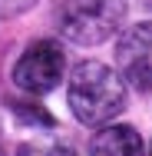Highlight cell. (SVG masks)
<instances>
[{"label": "cell", "instance_id": "1", "mask_svg": "<svg viewBox=\"0 0 152 156\" xmlns=\"http://www.w3.org/2000/svg\"><path fill=\"white\" fill-rule=\"evenodd\" d=\"M126 80L99 60L76 63L66 83V103L83 126L113 123L126 110Z\"/></svg>", "mask_w": 152, "mask_h": 156}, {"label": "cell", "instance_id": "2", "mask_svg": "<svg viewBox=\"0 0 152 156\" xmlns=\"http://www.w3.org/2000/svg\"><path fill=\"white\" fill-rule=\"evenodd\" d=\"M126 20V0H56L53 23L79 47H96L109 40Z\"/></svg>", "mask_w": 152, "mask_h": 156}, {"label": "cell", "instance_id": "3", "mask_svg": "<svg viewBox=\"0 0 152 156\" xmlns=\"http://www.w3.org/2000/svg\"><path fill=\"white\" fill-rule=\"evenodd\" d=\"M13 83L23 90V93L43 96L50 90H56L66 76V53L56 40H33L27 43V50L17 57L13 63Z\"/></svg>", "mask_w": 152, "mask_h": 156}, {"label": "cell", "instance_id": "4", "mask_svg": "<svg viewBox=\"0 0 152 156\" xmlns=\"http://www.w3.org/2000/svg\"><path fill=\"white\" fill-rule=\"evenodd\" d=\"M116 70L126 87L152 93V20H139L122 30L116 40Z\"/></svg>", "mask_w": 152, "mask_h": 156}, {"label": "cell", "instance_id": "5", "mask_svg": "<svg viewBox=\"0 0 152 156\" xmlns=\"http://www.w3.org/2000/svg\"><path fill=\"white\" fill-rule=\"evenodd\" d=\"M90 156H146V143L132 126L103 123V129L90 140Z\"/></svg>", "mask_w": 152, "mask_h": 156}, {"label": "cell", "instance_id": "6", "mask_svg": "<svg viewBox=\"0 0 152 156\" xmlns=\"http://www.w3.org/2000/svg\"><path fill=\"white\" fill-rule=\"evenodd\" d=\"M10 110H13V116L20 120V123L27 126H53L56 120L40 106V103H33V100H10Z\"/></svg>", "mask_w": 152, "mask_h": 156}, {"label": "cell", "instance_id": "7", "mask_svg": "<svg viewBox=\"0 0 152 156\" xmlns=\"http://www.w3.org/2000/svg\"><path fill=\"white\" fill-rule=\"evenodd\" d=\"M17 156H76V153L63 143H53V140H33V143H20Z\"/></svg>", "mask_w": 152, "mask_h": 156}, {"label": "cell", "instance_id": "8", "mask_svg": "<svg viewBox=\"0 0 152 156\" xmlns=\"http://www.w3.org/2000/svg\"><path fill=\"white\" fill-rule=\"evenodd\" d=\"M36 0H0V17H17L23 10H30Z\"/></svg>", "mask_w": 152, "mask_h": 156}, {"label": "cell", "instance_id": "9", "mask_svg": "<svg viewBox=\"0 0 152 156\" xmlns=\"http://www.w3.org/2000/svg\"><path fill=\"white\" fill-rule=\"evenodd\" d=\"M0 146H3V126H0Z\"/></svg>", "mask_w": 152, "mask_h": 156}, {"label": "cell", "instance_id": "10", "mask_svg": "<svg viewBox=\"0 0 152 156\" xmlns=\"http://www.w3.org/2000/svg\"><path fill=\"white\" fill-rule=\"evenodd\" d=\"M149 156H152V150H149Z\"/></svg>", "mask_w": 152, "mask_h": 156}]
</instances>
